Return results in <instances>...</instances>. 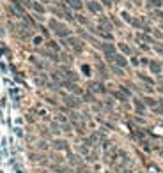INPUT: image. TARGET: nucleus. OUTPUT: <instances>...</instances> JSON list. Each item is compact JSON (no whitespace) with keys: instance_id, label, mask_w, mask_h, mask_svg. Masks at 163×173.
Returning a JSON list of instances; mask_svg holds the SVG:
<instances>
[{"instance_id":"22","label":"nucleus","mask_w":163,"mask_h":173,"mask_svg":"<svg viewBox=\"0 0 163 173\" xmlns=\"http://www.w3.org/2000/svg\"><path fill=\"white\" fill-rule=\"evenodd\" d=\"M41 2H52V0H41Z\"/></svg>"},{"instance_id":"6","label":"nucleus","mask_w":163,"mask_h":173,"mask_svg":"<svg viewBox=\"0 0 163 173\" xmlns=\"http://www.w3.org/2000/svg\"><path fill=\"white\" fill-rule=\"evenodd\" d=\"M149 67H151L152 74H160V72H161V64H160L158 60H151V62H149Z\"/></svg>"},{"instance_id":"5","label":"nucleus","mask_w":163,"mask_h":173,"mask_svg":"<svg viewBox=\"0 0 163 173\" xmlns=\"http://www.w3.org/2000/svg\"><path fill=\"white\" fill-rule=\"evenodd\" d=\"M99 48H101V51L105 53V57H108V55H114L115 53V46L110 43H105V44H99Z\"/></svg>"},{"instance_id":"10","label":"nucleus","mask_w":163,"mask_h":173,"mask_svg":"<svg viewBox=\"0 0 163 173\" xmlns=\"http://www.w3.org/2000/svg\"><path fill=\"white\" fill-rule=\"evenodd\" d=\"M66 103L69 104V106H78V104H80V101H78L76 97H66Z\"/></svg>"},{"instance_id":"16","label":"nucleus","mask_w":163,"mask_h":173,"mask_svg":"<svg viewBox=\"0 0 163 173\" xmlns=\"http://www.w3.org/2000/svg\"><path fill=\"white\" fill-rule=\"evenodd\" d=\"M32 43H34V44H36V46H39V44L43 43V37H39V35H36V37H34V39H32Z\"/></svg>"},{"instance_id":"9","label":"nucleus","mask_w":163,"mask_h":173,"mask_svg":"<svg viewBox=\"0 0 163 173\" xmlns=\"http://www.w3.org/2000/svg\"><path fill=\"white\" fill-rule=\"evenodd\" d=\"M99 25H101V27H106V30H112V28H114V25H112L106 18H99Z\"/></svg>"},{"instance_id":"20","label":"nucleus","mask_w":163,"mask_h":173,"mask_svg":"<svg viewBox=\"0 0 163 173\" xmlns=\"http://www.w3.org/2000/svg\"><path fill=\"white\" fill-rule=\"evenodd\" d=\"M32 2H34V0H22V4H23V6H27V7L32 6Z\"/></svg>"},{"instance_id":"4","label":"nucleus","mask_w":163,"mask_h":173,"mask_svg":"<svg viewBox=\"0 0 163 173\" xmlns=\"http://www.w3.org/2000/svg\"><path fill=\"white\" fill-rule=\"evenodd\" d=\"M87 11L92 12V14H99V12L103 11V7L99 2H87Z\"/></svg>"},{"instance_id":"14","label":"nucleus","mask_w":163,"mask_h":173,"mask_svg":"<svg viewBox=\"0 0 163 173\" xmlns=\"http://www.w3.org/2000/svg\"><path fill=\"white\" fill-rule=\"evenodd\" d=\"M92 88H94V90H96V92H103V90H105L101 83H92Z\"/></svg>"},{"instance_id":"7","label":"nucleus","mask_w":163,"mask_h":173,"mask_svg":"<svg viewBox=\"0 0 163 173\" xmlns=\"http://www.w3.org/2000/svg\"><path fill=\"white\" fill-rule=\"evenodd\" d=\"M64 2H66V6L71 7V9H78V11H80L82 7H83L82 0H64Z\"/></svg>"},{"instance_id":"3","label":"nucleus","mask_w":163,"mask_h":173,"mask_svg":"<svg viewBox=\"0 0 163 173\" xmlns=\"http://www.w3.org/2000/svg\"><path fill=\"white\" fill-rule=\"evenodd\" d=\"M66 43H69L67 46H71V48L76 51V53H80L82 49H83V44H82V41H78V39H75V37H69Z\"/></svg>"},{"instance_id":"18","label":"nucleus","mask_w":163,"mask_h":173,"mask_svg":"<svg viewBox=\"0 0 163 173\" xmlns=\"http://www.w3.org/2000/svg\"><path fill=\"white\" fill-rule=\"evenodd\" d=\"M114 96H115V97H117V99H119V101H128V99H126V97H124V96H122V94H121V92H115Z\"/></svg>"},{"instance_id":"21","label":"nucleus","mask_w":163,"mask_h":173,"mask_svg":"<svg viewBox=\"0 0 163 173\" xmlns=\"http://www.w3.org/2000/svg\"><path fill=\"white\" fill-rule=\"evenodd\" d=\"M122 18H124L126 21H130V23H131V18H130V14H128V12H122Z\"/></svg>"},{"instance_id":"15","label":"nucleus","mask_w":163,"mask_h":173,"mask_svg":"<svg viewBox=\"0 0 163 173\" xmlns=\"http://www.w3.org/2000/svg\"><path fill=\"white\" fill-rule=\"evenodd\" d=\"M76 20H78L82 25H89V20H87V18H83L82 14H78V16H76Z\"/></svg>"},{"instance_id":"19","label":"nucleus","mask_w":163,"mask_h":173,"mask_svg":"<svg viewBox=\"0 0 163 173\" xmlns=\"http://www.w3.org/2000/svg\"><path fill=\"white\" fill-rule=\"evenodd\" d=\"M135 106H136V110H138V111H144V106H142L140 101H135Z\"/></svg>"},{"instance_id":"17","label":"nucleus","mask_w":163,"mask_h":173,"mask_svg":"<svg viewBox=\"0 0 163 173\" xmlns=\"http://www.w3.org/2000/svg\"><path fill=\"white\" fill-rule=\"evenodd\" d=\"M146 104H149V106H154V104H156V101H154L152 97H146Z\"/></svg>"},{"instance_id":"11","label":"nucleus","mask_w":163,"mask_h":173,"mask_svg":"<svg viewBox=\"0 0 163 173\" xmlns=\"http://www.w3.org/2000/svg\"><path fill=\"white\" fill-rule=\"evenodd\" d=\"M147 6L149 7H160L161 6V0H147Z\"/></svg>"},{"instance_id":"8","label":"nucleus","mask_w":163,"mask_h":173,"mask_svg":"<svg viewBox=\"0 0 163 173\" xmlns=\"http://www.w3.org/2000/svg\"><path fill=\"white\" fill-rule=\"evenodd\" d=\"M30 7H32L34 11L37 12V14H43V12H44V7L41 6L39 2H36V0H34V2H32V6H30Z\"/></svg>"},{"instance_id":"13","label":"nucleus","mask_w":163,"mask_h":173,"mask_svg":"<svg viewBox=\"0 0 163 173\" xmlns=\"http://www.w3.org/2000/svg\"><path fill=\"white\" fill-rule=\"evenodd\" d=\"M119 48L122 49L124 53H131V48H130V46H128V44H124V43H121V44H119Z\"/></svg>"},{"instance_id":"1","label":"nucleus","mask_w":163,"mask_h":173,"mask_svg":"<svg viewBox=\"0 0 163 173\" xmlns=\"http://www.w3.org/2000/svg\"><path fill=\"white\" fill-rule=\"evenodd\" d=\"M48 25H50V28H52V30L59 35V37H69V35H71L69 28L66 27V25H62L60 21H57V20H50Z\"/></svg>"},{"instance_id":"2","label":"nucleus","mask_w":163,"mask_h":173,"mask_svg":"<svg viewBox=\"0 0 163 173\" xmlns=\"http://www.w3.org/2000/svg\"><path fill=\"white\" fill-rule=\"evenodd\" d=\"M106 60H108V62H115V64L121 65V67H126V65H128V60H126L122 55H117V53L108 55V57H106Z\"/></svg>"},{"instance_id":"12","label":"nucleus","mask_w":163,"mask_h":173,"mask_svg":"<svg viewBox=\"0 0 163 173\" xmlns=\"http://www.w3.org/2000/svg\"><path fill=\"white\" fill-rule=\"evenodd\" d=\"M46 46H48L50 49H53V51H59V44L55 43V41H48V43H46Z\"/></svg>"}]
</instances>
